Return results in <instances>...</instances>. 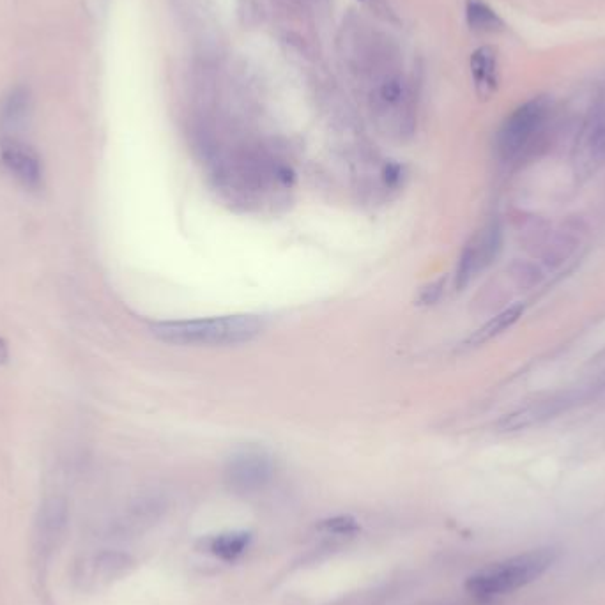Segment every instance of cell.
Listing matches in <instances>:
<instances>
[{
  "instance_id": "4",
  "label": "cell",
  "mask_w": 605,
  "mask_h": 605,
  "mask_svg": "<svg viewBox=\"0 0 605 605\" xmlns=\"http://www.w3.org/2000/svg\"><path fill=\"white\" fill-rule=\"evenodd\" d=\"M605 165V92L593 101L572 149V172L579 183L588 181Z\"/></svg>"
},
{
  "instance_id": "9",
  "label": "cell",
  "mask_w": 605,
  "mask_h": 605,
  "mask_svg": "<svg viewBox=\"0 0 605 605\" xmlns=\"http://www.w3.org/2000/svg\"><path fill=\"white\" fill-rule=\"evenodd\" d=\"M131 567H133V560L128 554L115 551L98 552L92 558L82 561L75 579L78 583H82L84 588H91L114 581L117 577L126 574Z\"/></svg>"
},
{
  "instance_id": "7",
  "label": "cell",
  "mask_w": 605,
  "mask_h": 605,
  "mask_svg": "<svg viewBox=\"0 0 605 605\" xmlns=\"http://www.w3.org/2000/svg\"><path fill=\"white\" fill-rule=\"evenodd\" d=\"M69 508L66 499L54 496L39 506L34 522V552L39 561H45L54 554L68 531Z\"/></svg>"
},
{
  "instance_id": "10",
  "label": "cell",
  "mask_w": 605,
  "mask_h": 605,
  "mask_svg": "<svg viewBox=\"0 0 605 605\" xmlns=\"http://www.w3.org/2000/svg\"><path fill=\"white\" fill-rule=\"evenodd\" d=\"M471 73L475 80L476 94L489 100L498 91V57L491 46L478 48L471 57Z\"/></svg>"
},
{
  "instance_id": "12",
  "label": "cell",
  "mask_w": 605,
  "mask_h": 605,
  "mask_svg": "<svg viewBox=\"0 0 605 605\" xmlns=\"http://www.w3.org/2000/svg\"><path fill=\"white\" fill-rule=\"evenodd\" d=\"M524 310H526V307H524L522 303H515L512 307L505 308L503 312L494 315L491 321L485 322L482 328H478V330L466 340V344H468L469 347H478V345L491 342L492 338L499 337L501 333L510 330L515 322L521 319Z\"/></svg>"
},
{
  "instance_id": "15",
  "label": "cell",
  "mask_w": 605,
  "mask_h": 605,
  "mask_svg": "<svg viewBox=\"0 0 605 605\" xmlns=\"http://www.w3.org/2000/svg\"><path fill=\"white\" fill-rule=\"evenodd\" d=\"M321 528L335 533V535H354L360 529V524L349 515H340V517H333V519L322 522Z\"/></svg>"
},
{
  "instance_id": "13",
  "label": "cell",
  "mask_w": 605,
  "mask_h": 605,
  "mask_svg": "<svg viewBox=\"0 0 605 605\" xmlns=\"http://www.w3.org/2000/svg\"><path fill=\"white\" fill-rule=\"evenodd\" d=\"M252 542V535L246 531H234V533H223L213 537L207 542V549L211 554L225 561H234L248 549Z\"/></svg>"
},
{
  "instance_id": "2",
  "label": "cell",
  "mask_w": 605,
  "mask_h": 605,
  "mask_svg": "<svg viewBox=\"0 0 605 605\" xmlns=\"http://www.w3.org/2000/svg\"><path fill=\"white\" fill-rule=\"evenodd\" d=\"M558 560V551L545 547L492 563L478 570L466 583V590L480 600L508 595L537 581Z\"/></svg>"
},
{
  "instance_id": "14",
  "label": "cell",
  "mask_w": 605,
  "mask_h": 605,
  "mask_svg": "<svg viewBox=\"0 0 605 605\" xmlns=\"http://www.w3.org/2000/svg\"><path fill=\"white\" fill-rule=\"evenodd\" d=\"M469 27L476 32H501L505 23L482 0H468L466 8Z\"/></svg>"
},
{
  "instance_id": "1",
  "label": "cell",
  "mask_w": 605,
  "mask_h": 605,
  "mask_svg": "<svg viewBox=\"0 0 605 605\" xmlns=\"http://www.w3.org/2000/svg\"><path fill=\"white\" fill-rule=\"evenodd\" d=\"M262 321L255 315H222L211 319L154 322V337L172 345L229 347L246 344L259 337Z\"/></svg>"
},
{
  "instance_id": "11",
  "label": "cell",
  "mask_w": 605,
  "mask_h": 605,
  "mask_svg": "<svg viewBox=\"0 0 605 605\" xmlns=\"http://www.w3.org/2000/svg\"><path fill=\"white\" fill-rule=\"evenodd\" d=\"M31 112V94L23 87H15L0 105V128L8 135L22 130Z\"/></svg>"
},
{
  "instance_id": "5",
  "label": "cell",
  "mask_w": 605,
  "mask_h": 605,
  "mask_svg": "<svg viewBox=\"0 0 605 605\" xmlns=\"http://www.w3.org/2000/svg\"><path fill=\"white\" fill-rule=\"evenodd\" d=\"M501 243H503V234L498 222L487 223L469 239L468 245L464 246V250L460 253L459 264H457V275H455L457 289H464L466 285L471 284L476 276L496 261Z\"/></svg>"
},
{
  "instance_id": "8",
  "label": "cell",
  "mask_w": 605,
  "mask_h": 605,
  "mask_svg": "<svg viewBox=\"0 0 605 605\" xmlns=\"http://www.w3.org/2000/svg\"><path fill=\"white\" fill-rule=\"evenodd\" d=\"M0 167L23 188L36 192L43 188V161L29 144L15 137L0 142Z\"/></svg>"
},
{
  "instance_id": "3",
  "label": "cell",
  "mask_w": 605,
  "mask_h": 605,
  "mask_svg": "<svg viewBox=\"0 0 605 605\" xmlns=\"http://www.w3.org/2000/svg\"><path fill=\"white\" fill-rule=\"evenodd\" d=\"M549 119V101L545 98L524 103L514 110L499 128L496 149L503 161L521 160L535 146Z\"/></svg>"
},
{
  "instance_id": "6",
  "label": "cell",
  "mask_w": 605,
  "mask_h": 605,
  "mask_svg": "<svg viewBox=\"0 0 605 605\" xmlns=\"http://www.w3.org/2000/svg\"><path fill=\"white\" fill-rule=\"evenodd\" d=\"M275 473L271 455L257 448H246L234 453L225 466V480L232 491L248 494L261 491Z\"/></svg>"
},
{
  "instance_id": "16",
  "label": "cell",
  "mask_w": 605,
  "mask_h": 605,
  "mask_svg": "<svg viewBox=\"0 0 605 605\" xmlns=\"http://www.w3.org/2000/svg\"><path fill=\"white\" fill-rule=\"evenodd\" d=\"M8 360H9L8 344H6V340H4V338H0V365H4V363H8Z\"/></svg>"
}]
</instances>
